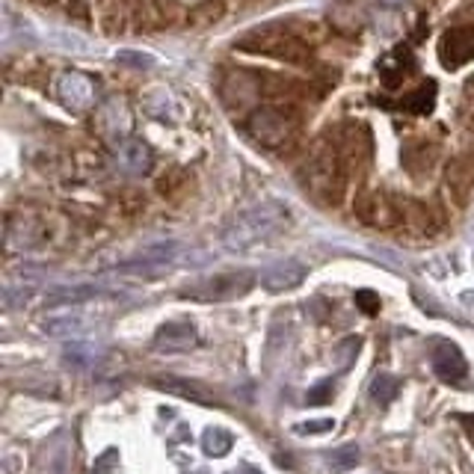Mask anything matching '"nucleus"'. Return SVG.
<instances>
[{
  "mask_svg": "<svg viewBox=\"0 0 474 474\" xmlns=\"http://www.w3.org/2000/svg\"><path fill=\"white\" fill-rule=\"evenodd\" d=\"M300 184L312 193L320 205H341L344 196H347L350 175L344 172L338 149L324 137L317 146L305 154V160L300 166Z\"/></svg>",
  "mask_w": 474,
  "mask_h": 474,
  "instance_id": "f257e3e1",
  "label": "nucleus"
},
{
  "mask_svg": "<svg viewBox=\"0 0 474 474\" xmlns=\"http://www.w3.org/2000/svg\"><path fill=\"white\" fill-rule=\"evenodd\" d=\"M284 225H288V208L276 205V201H264V205H255L243 213H237V217L225 225L222 243L229 246L232 252H243V249L282 232Z\"/></svg>",
  "mask_w": 474,
  "mask_h": 474,
  "instance_id": "f03ea898",
  "label": "nucleus"
},
{
  "mask_svg": "<svg viewBox=\"0 0 474 474\" xmlns=\"http://www.w3.org/2000/svg\"><path fill=\"white\" fill-rule=\"evenodd\" d=\"M237 51L241 54H255V57H273L282 59L288 66H303L312 68L314 63V51L300 33L294 30H279V27H264V30H252L246 33L241 42H237Z\"/></svg>",
  "mask_w": 474,
  "mask_h": 474,
  "instance_id": "7ed1b4c3",
  "label": "nucleus"
},
{
  "mask_svg": "<svg viewBox=\"0 0 474 474\" xmlns=\"http://www.w3.org/2000/svg\"><path fill=\"white\" fill-rule=\"evenodd\" d=\"M246 134L252 137L261 149H270L282 154V158H291V154L300 151V125L291 122L276 104L258 107L246 116Z\"/></svg>",
  "mask_w": 474,
  "mask_h": 474,
  "instance_id": "20e7f679",
  "label": "nucleus"
},
{
  "mask_svg": "<svg viewBox=\"0 0 474 474\" xmlns=\"http://www.w3.org/2000/svg\"><path fill=\"white\" fill-rule=\"evenodd\" d=\"M255 276L252 273H220V276H211V279H201L196 284L181 291V296L187 300H196V303H229V300H241L249 291H252Z\"/></svg>",
  "mask_w": 474,
  "mask_h": 474,
  "instance_id": "39448f33",
  "label": "nucleus"
},
{
  "mask_svg": "<svg viewBox=\"0 0 474 474\" xmlns=\"http://www.w3.org/2000/svg\"><path fill=\"white\" fill-rule=\"evenodd\" d=\"M98 314L87 308V303H71V305H54L39 317V329L51 338H77L87 335L95 326Z\"/></svg>",
  "mask_w": 474,
  "mask_h": 474,
  "instance_id": "423d86ee",
  "label": "nucleus"
},
{
  "mask_svg": "<svg viewBox=\"0 0 474 474\" xmlns=\"http://www.w3.org/2000/svg\"><path fill=\"white\" fill-rule=\"evenodd\" d=\"M353 217L365 225H371V229H386V232L403 225L397 199L376 193V190H359V193L353 196Z\"/></svg>",
  "mask_w": 474,
  "mask_h": 474,
  "instance_id": "0eeeda50",
  "label": "nucleus"
},
{
  "mask_svg": "<svg viewBox=\"0 0 474 474\" xmlns=\"http://www.w3.org/2000/svg\"><path fill=\"white\" fill-rule=\"evenodd\" d=\"M220 98L232 113H243L249 107H255V101H261L258 75H249V71H241V68L225 71L220 80Z\"/></svg>",
  "mask_w": 474,
  "mask_h": 474,
  "instance_id": "6e6552de",
  "label": "nucleus"
},
{
  "mask_svg": "<svg viewBox=\"0 0 474 474\" xmlns=\"http://www.w3.org/2000/svg\"><path fill=\"white\" fill-rule=\"evenodd\" d=\"M175 258H178V243H158V246L142 249V252L130 261L116 264V273H122V276H137V279H158L163 270L172 267Z\"/></svg>",
  "mask_w": 474,
  "mask_h": 474,
  "instance_id": "1a4fd4ad",
  "label": "nucleus"
},
{
  "mask_svg": "<svg viewBox=\"0 0 474 474\" xmlns=\"http://www.w3.org/2000/svg\"><path fill=\"white\" fill-rule=\"evenodd\" d=\"M305 276H308V267L303 264V261L284 258V261H279V264H273L261 273V284H264L270 294H284V291L300 288Z\"/></svg>",
  "mask_w": 474,
  "mask_h": 474,
  "instance_id": "9d476101",
  "label": "nucleus"
},
{
  "mask_svg": "<svg viewBox=\"0 0 474 474\" xmlns=\"http://www.w3.org/2000/svg\"><path fill=\"white\" fill-rule=\"evenodd\" d=\"M474 187V149L454 154L445 166V190L454 199H466Z\"/></svg>",
  "mask_w": 474,
  "mask_h": 474,
  "instance_id": "9b49d317",
  "label": "nucleus"
},
{
  "mask_svg": "<svg viewBox=\"0 0 474 474\" xmlns=\"http://www.w3.org/2000/svg\"><path fill=\"white\" fill-rule=\"evenodd\" d=\"M438 51H442L445 63L450 68H459L474 59V27H450L438 39Z\"/></svg>",
  "mask_w": 474,
  "mask_h": 474,
  "instance_id": "f8f14e48",
  "label": "nucleus"
},
{
  "mask_svg": "<svg viewBox=\"0 0 474 474\" xmlns=\"http://www.w3.org/2000/svg\"><path fill=\"white\" fill-rule=\"evenodd\" d=\"M415 68H418V63H415V57L409 51H391L379 59V66H376L379 83H383L386 92H395L403 87V80L415 75Z\"/></svg>",
  "mask_w": 474,
  "mask_h": 474,
  "instance_id": "ddd939ff",
  "label": "nucleus"
},
{
  "mask_svg": "<svg viewBox=\"0 0 474 474\" xmlns=\"http://www.w3.org/2000/svg\"><path fill=\"white\" fill-rule=\"evenodd\" d=\"M430 362H433L436 376L445 379V383H462V379L469 376V362L457 344H438L430 356Z\"/></svg>",
  "mask_w": 474,
  "mask_h": 474,
  "instance_id": "4468645a",
  "label": "nucleus"
},
{
  "mask_svg": "<svg viewBox=\"0 0 474 474\" xmlns=\"http://www.w3.org/2000/svg\"><path fill=\"white\" fill-rule=\"evenodd\" d=\"M196 341H199V332L193 324H187V320H170V324H163L154 332V347L160 353H181L193 347Z\"/></svg>",
  "mask_w": 474,
  "mask_h": 474,
  "instance_id": "2eb2a0df",
  "label": "nucleus"
},
{
  "mask_svg": "<svg viewBox=\"0 0 474 474\" xmlns=\"http://www.w3.org/2000/svg\"><path fill=\"white\" fill-rule=\"evenodd\" d=\"M116 291L104 288V284H57V288L45 291V303L47 305H71V303H95V300H107Z\"/></svg>",
  "mask_w": 474,
  "mask_h": 474,
  "instance_id": "dca6fc26",
  "label": "nucleus"
},
{
  "mask_svg": "<svg viewBox=\"0 0 474 474\" xmlns=\"http://www.w3.org/2000/svg\"><path fill=\"white\" fill-rule=\"evenodd\" d=\"M130 122H134V118H130L128 104H122L118 98H110L107 104L98 107V128L107 137H113V139L125 137L130 130Z\"/></svg>",
  "mask_w": 474,
  "mask_h": 474,
  "instance_id": "f3484780",
  "label": "nucleus"
},
{
  "mask_svg": "<svg viewBox=\"0 0 474 474\" xmlns=\"http://www.w3.org/2000/svg\"><path fill=\"white\" fill-rule=\"evenodd\" d=\"M59 98H63L66 104H71L75 110H87L89 104H95V87H92V80L89 77H83V75H63L59 77Z\"/></svg>",
  "mask_w": 474,
  "mask_h": 474,
  "instance_id": "a211bd4d",
  "label": "nucleus"
},
{
  "mask_svg": "<svg viewBox=\"0 0 474 474\" xmlns=\"http://www.w3.org/2000/svg\"><path fill=\"white\" fill-rule=\"evenodd\" d=\"M151 386L166 391V395H175V397H184V400H193V403H205V407L213 403V397L199 383H190V379H181V376H154Z\"/></svg>",
  "mask_w": 474,
  "mask_h": 474,
  "instance_id": "6ab92c4d",
  "label": "nucleus"
},
{
  "mask_svg": "<svg viewBox=\"0 0 474 474\" xmlns=\"http://www.w3.org/2000/svg\"><path fill=\"white\" fill-rule=\"evenodd\" d=\"M116 160L130 175H142L151 170V154L142 142H122V146L116 149Z\"/></svg>",
  "mask_w": 474,
  "mask_h": 474,
  "instance_id": "aec40b11",
  "label": "nucleus"
},
{
  "mask_svg": "<svg viewBox=\"0 0 474 474\" xmlns=\"http://www.w3.org/2000/svg\"><path fill=\"white\" fill-rule=\"evenodd\" d=\"M142 107L158 118H170V122L178 118V104L172 101V95L163 87H151V89L142 92Z\"/></svg>",
  "mask_w": 474,
  "mask_h": 474,
  "instance_id": "412c9836",
  "label": "nucleus"
},
{
  "mask_svg": "<svg viewBox=\"0 0 474 474\" xmlns=\"http://www.w3.org/2000/svg\"><path fill=\"white\" fill-rule=\"evenodd\" d=\"M433 98H436V83L433 80H424L412 92L403 95L400 110L403 113H412V116H421V113H427L433 107Z\"/></svg>",
  "mask_w": 474,
  "mask_h": 474,
  "instance_id": "4be33fe9",
  "label": "nucleus"
},
{
  "mask_svg": "<svg viewBox=\"0 0 474 474\" xmlns=\"http://www.w3.org/2000/svg\"><path fill=\"white\" fill-rule=\"evenodd\" d=\"M232 445H234V436L229 430H220V427H211V430H205V436H201V450L213 459L229 454Z\"/></svg>",
  "mask_w": 474,
  "mask_h": 474,
  "instance_id": "5701e85b",
  "label": "nucleus"
},
{
  "mask_svg": "<svg viewBox=\"0 0 474 474\" xmlns=\"http://www.w3.org/2000/svg\"><path fill=\"white\" fill-rule=\"evenodd\" d=\"M433 158H436V151L430 146H409L403 151V166H407L409 172H427Z\"/></svg>",
  "mask_w": 474,
  "mask_h": 474,
  "instance_id": "b1692460",
  "label": "nucleus"
},
{
  "mask_svg": "<svg viewBox=\"0 0 474 474\" xmlns=\"http://www.w3.org/2000/svg\"><path fill=\"white\" fill-rule=\"evenodd\" d=\"M397 391H400V379L391 376V374H379V376L374 379V386H371L374 400L383 403V407H388V403L397 397Z\"/></svg>",
  "mask_w": 474,
  "mask_h": 474,
  "instance_id": "393cba45",
  "label": "nucleus"
},
{
  "mask_svg": "<svg viewBox=\"0 0 474 474\" xmlns=\"http://www.w3.org/2000/svg\"><path fill=\"white\" fill-rule=\"evenodd\" d=\"M356 462H359V448L356 445H341L329 454V471L332 474H341V471H350Z\"/></svg>",
  "mask_w": 474,
  "mask_h": 474,
  "instance_id": "a878e982",
  "label": "nucleus"
},
{
  "mask_svg": "<svg viewBox=\"0 0 474 474\" xmlns=\"http://www.w3.org/2000/svg\"><path fill=\"white\" fill-rule=\"evenodd\" d=\"M359 338H344L335 350H332V365L338 367V371H350L356 356H359Z\"/></svg>",
  "mask_w": 474,
  "mask_h": 474,
  "instance_id": "bb28decb",
  "label": "nucleus"
},
{
  "mask_svg": "<svg viewBox=\"0 0 474 474\" xmlns=\"http://www.w3.org/2000/svg\"><path fill=\"white\" fill-rule=\"evenodd\" d=\"M63 356H66V362H71V365L89 367V365H95V359H98V350H95L92 344H68Z\"/></svg>",
  "mask_w": 474,
  "mask_h": 474,
  "instance_id": "cd10ccee",
  "label": "nucleus"
},
{
  "mask_svg": "<svg viewBox=\"0 0 474 474\" xmlns=\"http://www.w3.org/2000/svg\"><path fill=\"white\" fill-rule=\"evenodd\" d=\"M59 6L66 9V15L71 21L83 24V27H89V24H92V6H89V0H63Z\"/></svg>",
  "mask_w": 474,
  "mask_h": 474,
  "instance_id": "c85d7f7f",
  "label": "nucleus"
},
{
  "mask_svg": "<svg viewBox=\"0 0 474 474\" xmlns=\"http://www.w3.org/2000/svg\"><path fill=\"white\" fill-rule=\"evenodd\" d=\"M335 421L332 418H320V421H303V424H294V433L296 436H320V433H329Z\"/></svg>",
  "mask_w": 474,
  "mask_h": 474,
  "instance_id": "c756f323",
  "label": "nucleus"
},
{
  "mask_svg": "<svg viewBox=\"0 0 474 474\" xmlns=\"http://www.w3.org/2000/svg\"><path fill=\"white\" fill-rule=\"evenodd\" d=\"M329 400H332V383H320L314 388H308V397H305L308 407H324Z\"/></svg>",
  "mask_w": 474,
  "mask_h": 474,
  "instance_id": "7c9ffc66",
  "label": "nucleus"
},
{
  "mask_svg": "<svg viewBox=\"0 0 474 474\" xmlns=\"http://www.w3.org/2000/svg\"><path fill=\"white\" fill-rule=\"evenodd\" d=\"M356 303H359V308H362V312H367V314H374L376 308H379V300H376L371 291H359V294H356Z\"/></svg>",
  "mask_w": 474,
  "mask_h": 474,
  "instance_id": "2f4dec72",
  "label": "nucleus"
},
{
  "mask_svg": "<svg viewBox=\"0 0 474 474\" xmlns=\"http://www.w3.org/2000/svg\"><path fill=\"white\" fill-rule=\"evenodd\" d=\"M184 184V175L181 172H172V175H166V178H160L158 181V190L160 193H172L175 187H181Z\"/></svg>",
  "mask_w": 474,
  "mask_h": 474,
  "instance_id": "473e14b6",
  "label": "nucleus"
},
{
  "mask_svg": "<svg viewBox=\"0 0 474 474\" xmlns=\"http://www.w3.org/2000/svg\"><path fill=\"white\" fill-rule=\"evenodd\" d=\"M113 454H116V450H107V454H104L98 462H95V471H92V474H110V469H113V466H107V462L113 459Z\"/></svg>",
  "mask_w": 474,
  "mask_h": 474,
  "instance_id": "72a5a7b5",
  "label": "nucleus"
},
{
  "mask_svg": "<svg viewBox=\"0 0 474 474\" xmlns=\"http://www.w3.org/2000/svg\"><path fill=\"white\" fill-rule=\"evenodd\" d=\"M241 474H261V471H258V469H252V466H243V469H241Z\"/></svg>",
  "mask_w": 474,
  "mask_h": 474,
  "instance_id": "f704fd0d",
  "label": "nucleus"
},
{
  "mask_svg": "<svg viewBox=\"0 0 474 474\" xmlns=\"http://www.w3.org/2000/svg\"><path fill=\"white\" fill-rule=\"evenodd\" d=\"M386 4H400V0H386Z\"/></svg>",
  "mask_w": 474,
  "mask_h": 474,
  "instance_id": "c9c22d12",
  "label": "nucleus"
}]
</instances>
